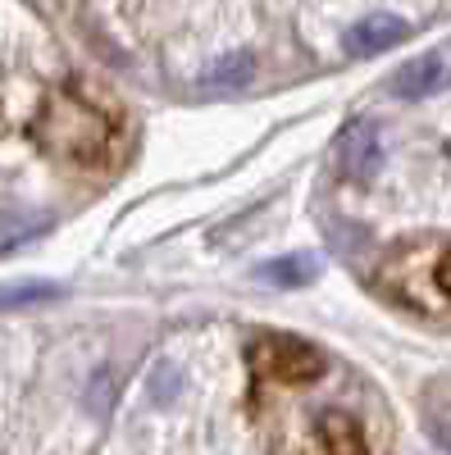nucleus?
<instances>
[{
  "instance_id": "4",
  "label": "nucleus",
  "mask_w": 451,
  "mask_h": 455,
  "mask_svg": "<svg viewBox=\"0 0 451 455\" xmlns=\"http://www.w3.org/2000/svg\"><path fill=\"white\" fill-rule=\"evenodd\" d=\"M301 455H369V446H365V433H360V424L351 419V414L328 410L310 424L306 451Z\"/></svg>"
},
{
  "instance_id": "11",
  "label": "nucleus",
  "mask_w": 451,
  "mask_h": 455,
  "mask_svg": "<svg viewBox=\"0 0 451 455\" xmlns=\"http://www.w3.org/2000/svg\"><path fill=\"white\" fill-rule=\"evenodd\" d=\"M156 378H160V383H156V401H169V396H173V387H178V378H173V369L165 364V369H160Z\"/></svg>"
},
{
  "instance_id": "6",
  "label": "nucleus",
  "mask_w": 451,
  "mask_h": 455,
  "mask_svg": "<svg viewBox=\"0 0 451 455\" xmlns=\"http://www.w3.org/2000/svg\"><path fill=\"white\" fill-rule=\"evenodd\" d=\"M410 36V23L397 19V14H369L360 19L356 28H347V55H379V51H392Z\"/></svg>"
},
{
  "instance_id": "3",
  "label": "nucleus",
  "mask_w": 451,
  "mask_h": 455,
  "mask_svg": "<svg viewBox=\"0 0 451 455\" xmlns=\"http://www.w3.org/2000/svg\"><path fill=\"white\" fill-rule=\"evenodd\" d=\"M337 173L351 178V182H369L374 173H379L383 164V132L379 124H369V119H356L342 128V137H337Z\"/></svg>"
},
{
  "instance_id": "7",
  "label": "nucleus",
  "mask_w": 451,
  "mask_h": 455,
  "mask_svg": "<svg viewBox=\"0 0 451 455\" xmlns=\"http://www.w3.org/2000/svg\"><path fill=\"white\" fill-rule=\"evenodd\" d=\"M255 278L270 283V287H306V283L319 278V255H310V251L278 255V259H270V264H260Z\"/></svg>"
},
{
  "instance_id": "9",
  "label": "nucleus",
  "mask_w": 451,
  "mask_h": 455,
  "mask_svg": "<svg viewBox=\"0 0 451 455\" xmlns=\"http://www.w3.org/2000/svg\"><path fill=\"white\" fill-rule=\"evenodd\" d=\"M55 296H60L55 283H10V287H0V310L42 306V300H55Z\"/></svg>"
},
{
  "instance_id": "5",
  "label": "nucleus",
  "mask_w": 451,
  "mask_h": 455,
  "mask_svg": "<svg viewBox=\"0 0 451 455\" xmlns=\"http://www.w3.org/2000/svg\"><path fill=\"white\" fill-rule=\"evenodd\" d=\"M447 78H451V68H447L442 55H420V60H406V64L392 73L388 92H392L397 100H429V96H438V92L447 87Z\"/></svg>"
},
{
  "instance_id": "10",
  "label": "nucleus",
  "mask_w": 451,
  "mask_h": 455,
  "mask_svg": "<svg viewBox=\"0 0 451 455\" xmlns=\"http://www.w3.org/2000/svg\"><path fill=\"white\" fill-rule=\"evenodd\" d=\"M429 428H433V437L451 451V392H442V405L429 410Z\"/></svg>"
},
{
  "instance_id": "2",
  "label": "nucleus",
  "mask_w": 451,
  "mask_h": 455,
  "mask_svg": "<svg viewBox=\"0 0 451 455\" xmlns=\"http://www.w3.org/2000/svg\"><path fill=\"white\" fill-rule=\"evenodd\" d=\"M251 364L260 378L270 383H310V378L324 373V355L301 337H260L251 347Z\"/></svg>"
},
{
  "instance_id": "12",
  "label": "nucleus",
  "mask_w": 451,
  "mask_h": 455,
  "mask_svg": "<svg viewBox=\"0 0 451 455\" xmlns=\"http://www.w3.org/2000/svg\"><path fill=\"white\" fill-rule=\"evenodd\" d=\"M438 283L451 291V255H447V264H442V269H438Z\"/></svg>"
},
{
  "instance_id": "8",
  "label": "nucleus",
  "mask_w": 451,
  "mask_h": 455,
  "mask_svg": "<svg viewBox=\"0 0 451 455\" xmlns=\"http://www.w3.org/2000/svg\"><path fill=\"white\" fill-rule=\"evenodd\" d=\"M251 78H255V55H251V51H229L223 60L210 64L205 87H214V92H238V87H246Z\"/></svg>"
},
{
  "instance_id": "1",
  "label": "nucleus",
  "mask_w": 451,
  "mask_h": 455,
  "mask_svg": "<svg viewBox=\"0 0 451 455\" xmlns=\"http://www.w3.org/2000/svg\"><path fill=\"white\" fill-rule=\"evenodd\" d=\"M42 146L64 156V160H73V164H96L109 150V124L87 100L64 92V96L51 100L46 119H42Z\"/></svg>"
}]
</instances>
